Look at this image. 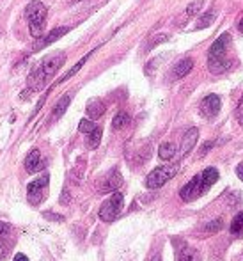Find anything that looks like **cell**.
Here are the masks:
<instances>
[{
  "instance_id": "32",
  "label": "cell",
  "mask_w": 243,
  "mask_h": 261,
  "mask_svg": "<svg viewBox=\"0 0 243 261\" xmlns=\"http://www.w3.org/2000/svg\"><path fill=\"white\" fill-rule=\"evenodd\" d=\"M44 217H50V219H54V221H64V217H61V215H52V213H44Z\"/></svg>"
},
{
  "instance_id": "16",
  "label": "cell",
  "mask_w": 243,
  "mask_h": 261,
  "mask_svg": "<svg viewBox=\"0 0 243 261\" xmlns=\"http://www.w3.org/2000/svg\"><path fill=\"white\" fill-rule=\"evenodd\" d=\"M201 180H202V185H204V190L208 192V188L211 187V185H215L217 183V180H219V171L215 167H208L204 169L202 173H201Z\"/></svg>"
},
{
  "instance_id": "25",
  "label": "cell",
  "mask_w": 243,
  "mask_h": 261,
  "mask_svg": "<svg viewBox=\"0 0 243 261\" xmlns=\"http://www.w3.org/2000/svg\"><path fill=\"white\" fill-rule=\"evenodd\" d=\"M202 5H204V2H202V0H195V2H190L188 7L185 9V16H186V18L197 16L201 13V9H202Z\"/></svg>"
},
{
  "instance_id": "20",
  "label": "cell",
  "mask_w": 243,
  "mask_h": 261,
  "mask_svg": "<svg viewBox=\"0 0 243 261\" xmlns=\"http://www.w3.org/2000/svg\"><path fill=\"white\" fill-rule=\"evenodd\" d=\"M93 54H94V52H89V54L85 55V57H82V59L78 60L77 64H75L73 68L69 69V71H68V73H66V75H64L62 79L59 80V84H61V82H66V80H68V79H71V77H75V75H77L78 71H80V68H82V66L85 64V62H87V59H89V57H91V55H93Z\"/></svg>"
},
{
  "instance_id": "35",
  "label": "cell",
  "mask_w": 243,
  "mask_h": 261,
  "mask_svg": "<svg viewBox=\"0 0 243 261\" xmlns=\"http://www.w3.org/2000/svg\"><path fill=\"white\" fill-rule=\"evenodd\" d=\"M153 261H162V260H160V256H156V258H155V260H153Z\"/></svg>"
},
{
  "instance_id": "17",
  "label": "cell",
  "mask_w": 243,
  "mask_h": 261,
  "mask_svg": "<svg viewBox=\"0 0 243 261\" xmlns=\"http://www.w3.org/2000/svg\"><path fill=\"white\" fill-rule=\"evenodd\" d=\"M69 103H71V96L69 94H64L62 98L59 100L57 105H55V109H54V119H59L61 116H64V112L68 110Z\"/></svg>"
},
{
  "instance_id": "23",
  "label": "cell",
  "mask_w": 243,
  "mask_h": 261,
  "mask_svg": "<svg viewBox=\"0 0 243 261\" xmlns=\"http://www.w3.org/2000/svg\"><path fill=\"white\" fill-rule=\"evenodd\" d=\"M231 235H234V237H242L243 235V212H240L231 222Z\"/></svg>"
},
{
  "instance_id": "33",
  "label": "cell",
  "mask_w": 243,
  "mask_h": 261,
  "mask_svg": "<svg viewBox=\"0 0 243 261\" xmlns=\"http://www.w3.org/2000/svg\"><path fill=\"white\" fill-rule=\"evenodd\" d=\"M236 174L240 176V180H243V165H238V167H236Z\"/></svg>"
},
{
  "instance_id": "34",
  "label": "cell",
  "mask_w": 243,
  "mask_h": 261,
  "mask_svg": "<svg viewBox=\"0 0 243 261\" xmlns=\"http://www.w3.org/2000/svg\"><path fill=\"white\" fill-rule=\"evenodd\" d=\"M238 29H240V30H242V32H243V20H240V23H238Z\"/></svg>"
},
{
  "instance_id": "14",
  "label": "cell",
  "mask_w": 243,
  "mask_h": 261,
  "mask_svg": "<svg viewBox=\"0 0 243 261\" xmlns=\"http://www.w3.org/2000/svg\"><path fill=\"white\" fill-rule=\"evenodd\" d=\"M208 68L211 73L220 75L225 73L229 68H231V60H227L225 57H219V59H209L208 60Z\"/></svg>"
},
{
  "instance_id": "13",
  "label": "cell",
  "mask_w": 243,
  "mask_h": 261,
  "mask_svg": "<svg viewBox=\"0 0 243 261\" xmlns=\"http://www.w3.org/2000/svg\"><path fill=\"white\" fill-rule=\"evenodd\" d=\"M122 185V178L119 174V171H112V173L108 174V178L105 180V185L101 187L103 192H116L117 187H121Z\"/></svg>"
},
{
  "instance_id": "3",
  "label": "cell",
  "mask_w": 243,
  "mask_h": 261,
  "mask_svg": "<svg viewBox=\"0 0 243 261\" xmlns=\"http://www.w3.org/2000/svg\"><path fill=\"white\" fill-rule=\"evenodd\" d=\"M176 173H178V165H160V167H156L155 171H151L149 174H147L146 178V187L147 188H160L163 187L169 180H172V178L176 176Z\"/></svg>"
},
{
  "instance_id": "22",
  "label": "cell",
  "mask_w": 243,
  "mask_h": 261,
  "mask_svg": "<svg viewBox=\"0 0 243 261\" xmlns=\"http://www.w3.org/2000/svg\"><path fill=\"white\" fill-rule=\"evenodd\" d=\"M178 261H201V256L195 249L186 247V249H181L180 251V254H178Z\"/></svg>"
},
{
  "instance_id": "11",
  "label": "cell",
  "mask_w": 243,
  "mask_h": 261,
  "mask_svg": "<svg viewBox=\"0 0 243 261\" xmlns=\"http://www.w3.org/2000/svg\"><path fill=\"white\" fill-rule=\"evenodd\" d=\"M44 165H43V160H41V155H39L38 149H32V151L27 155V158H25V171L27 173H38V171H41Z\"/></svg>"
},
{
  "instance_id": "9",
  "label": "cell",
  "mask_w": 243,
  "mask_h": 261,
  "mask_svg": "<svg viewBox=\"0 0 243 261\" xmlns=\"http://www.w3.org/2000/svg\"><path fill=\"white\" fill-rule=\"evenodd\" d=\"M69 32V27H57V29L50 30L48 36H44V38H41V40L38 41V44L34 46V50H41L44 48V46H48V44L55 43L57 40H61L62 36H66Z\"/></svg>"
},
{
  "instance_id": "5",
  "label": "cell",
  "mask_w": 243,
  "mask_h": 261,
  "mask_svg": "<svg viewBox=\"0 0 243 261\" xmlns=\"http://www.w3.org/2000/svg\"><path fill=\"white\" fill-rule=\"evenodd\" d=\"M46 188H48V174L38 178L32 183L27 185V194H29V202L30 204H39L43 201L44 194H46Z\"/></svg>"
},
{
  "instance_id": "28",
  "label": "cell",
  "mask_w": 243,
  "mask_h": 261,
  "mask_svg": "<svg viewBox=\"0 0 243 261\" xmlns=\"http://www.w3.org/2000/svg\"><path fill=\"white\" fill-rule=\"evenodd\" d=\"M169 40V36L167 34H156L153 40L149 41V44H147V50H151V48H155L156 44H160V43H163V41H167Z\"/></svg>"
},
{
  "instance_id": "29",
  "label": "cell",
  "mask_w": 243,
  "mask_h": 261,
  "mask_svg": "<svg viewBox=\"0 0 243 261\" xmlns=\"http://www.w3.org/2000/svg\"><path fill=\"white\" fill-rule=\"evenodd\" d=\"M213 146H215V142H211V141H208V142H206L204 146H202V148H201V157H204L206 153H208L209 149L213 148Z\"/></svg>"
},
{
  "instance_id": "1",
  "label": "cell",
  "mask_w": 243,
  "mask_h": 261,
  "mask_svg": "<svg viewBox=\"0 0 243 261\" xmlns=\"http://www.w3.org/2000/svg\"><path fill=\"white\" fill-rule=\"evenodd\" d=\"M64 60H66V54L64 52H54V54L46 55L41 60V64L29 77V84L34 85V89H41L44 85V82H48L57 73L59 68L64 64Z\"/></svg>"
},
{
  "instance_id": "15",
  "label": "cell",
  "mask_w": 243,
  "mask_h": 261,
  "mask_svg": "<svg viewBox=\"0 0 243 261\" xmlns=\"http://www.w3.org/2000/svg\"><path fill=\"white\" fill-rule=\"evenodd\" d=\"M87 116L89 119H98V118H101L103 112H105V105H103L101 100H89V103H87Z\"/></svg>"
},
{
  "instance_id": "7",
  "label": "cell",
  "mask_w": 243,
  "mask_h": 261,
  "mask_svg": "<svg viewBox=\"0 0 243 261\" xmlns=\"http://www.w3.org/2000/svg\"><path fill=\"white\" fill-rule=\"evenodd\" d=\"M220 107H222V103H220L219 96H217V94H208V96L202 98V101H201L199 110H201V114H202V118L213 119V118H217V114L220 112Z\"/></svg>"
},
{
  "instance_id": "18",
  "label": "cell",
  "mask_w": 243,
  "mask_h": 261,
  "mask_svg": "<svg viewBox=\"0 0 243 261\" xmlns=\"http://www.w3.org/2000/svg\"><path fill=\"white\" fill-rule=\"evenodd\" d=\"M158 157L162 160H170V158L176 157V146L172 142H163L158 149Z\"/></svg>"
},
{
  "instance_id": "4",
  "label": "cell",
  "mask_w": 243,
  "mask_h": 261,
  "mask_svg": "<svg viewBox=\"0 0 243 261\" xmlns=\"http://www.w3.org/2000/svg\"><path fill=\"white\" fill-rule=\"evenodd\" d=\"M122 204H124L122 194L114 192L107 201L103 202L101 208H100V219H101L103 222H114L119 217V213H121V210H122Z\"/></svg>"
},
{
  "instance_id": "2",
  "label": "cell",
  "mask_w": 243,
  "mask_h": 261,
  "mask_svg": "<svg viewBox=\"0 0 243 261\" xmlns=\"http://www.w3.org/2000/svg\"><path fill=\"white\" fill-rule=\"evenodd\" d=\"M25 18L29 21V32L32 38L39 40L44 34V25H46V5L39 0H32L25 7Z\"/></svg>"
},
{
  "instance_id": "31",
  "label": "cell",
  "mask_w": 243,
  "mask_h": 261,
  "mask_svg": "<svg viewBox=\"0 0 243 261\" xmlns=\"http://www.w3.org/2000/svg\"><path fill=\"white\" fill-rule=\"evenodd\" d=\"M15 261H29V258L25 256V254H21V252H18L15 256Z\"/></svg>"
},
{
  "instance_id": "27",
  "label": "cell",
  "mask_w": 243,
  "mask_h": 261,
  "mask_svg": "<svg viewBox=\"0 0 243 261\" xmlns=\"http://www.w3.org/2000/svg\"><path fill=\"white\" fill-rule=\"evenodd\" d=\"M94 128H96V124L93 123V119H82L80 124H78V130L82 133H91Z\"/></svg>"
},
{
  "instance_id": "30",
  "label": "cell",
  "mask_w": 243,
  "mask_h": 261,
  "mask_svg": "<svg viewBox=\"0 0 243 261\" xmlns=\"http://www.w3.org/2000/svg\"><path fill=\"white\" fill-rule=\"evenodd\" d=\"M236 118H238L240 124H243V98H242V101H240V105H238V110H236Z\"/></svg>"
},
{
  "instance_id": "24",
  "label": "cell",
  "mask_w": 243,
  "mask_h": 261,
  "mask_svg": "<svg viewBox=\"0 0 243 261\" xmlns=\"http://www.w3.org/2000/svg\"><path fill=\"white\" fill-rule=\"evenodd\" d=\"M128 123H130V116H128L126 112H119L116 118L112 119V128L114 130H121V128H124Z\"/></svg>"
},
{
  "instance_id": "8",
  "label": "cell",
  "mask_w": 243,
  "mask_h": 261,
  "mask_svg": "<svg viewBox=\"0 0 243 261\" xmlns=\"http://www.w3.org/2000/svg\"><path fill=\"white\" fill-rule=\"evenodd\" d=\"M231 43V34L229 32H224V34H220L215 43L211 44V48L208 52V57L209 59H219V57H225V52H227V46Z\"/></svg>"
},
{
  "instance_id": "12",
  "label": "cell",
  "mask_w": 243,
  "mask_h": 261,
  "mask_svg": "<svg viewBox=\"0 0 243 261\" xmlns=\"http://www.w3.org/2000/svg\"><path fill=\"white\" fill-rule=\"evenodd\" d=\"M192 68H194V60L192 59L180 60V62L172 68V80H180V79H183V77H186V75L192 71Z\"/></svg>"
},
{
  "instance_id": "26",
  "label": "cell",
  "mask_w": 243,
  "mask_h": 261,
  "mask_svg": "<svg viewBox=\"0 0 243 261\" xmlns=\"http://www.w3.org/2000/svg\"><path fill=\"white\" fill-rule=\"evenodd\" d=\"M222 227H224V221H222V219H217V221L208 222L204 229H206L208 233H219L220 229H222Z\"/></svg>"
},
{
  "instance_id": "10",
  "label": "cell",
  "mask_w": 243,
  "mask_h": 261,
  "mask_svg": "<svg viewBox=\"0 0 243 261\" xmlns=\"http://www.w3.org/2000/svg\"><path fill=\"white\" fill-rule=\"evenodd\" d=\"M197 139H199V130L197 128L186 130L185 135H183V141H181V155H183V157L188 155V153L194 149V146L197 144Z\"/></svg>"
},
{
  "instance_id": "21",
  "label": "cell",
  "mask_w": 243,
  "mask_h": 261,
  "mask_svg": "<svg viewBox=\"0 0 243 261\" xmlns=\"http://www.w3.org/2000/svg\"><path fill=\"white\" fill-rule=\"evenodd\" d=\"M101 128L100 126H96V128L93 130L91 133H87V148L89 149H96L98 146H100V142H101Z\"/></svg>"
},
{
  "instance_id": "6",
  "label": "cell",
  "mask_w": 243,
  "mask_h": 261,
  "mask_svg": "<svg viewBox=\"0 0 243 261\" xmlns=\"http://www.w3.org/2000/svg\"><path fill=\"white\" fill-rule=\"evenodd\" d=\"M202 194H206L204 185H202L201 174H197V176H194L188 183H186L185 187L181 188L180 196H181V199H183V201L190 202V201H194V199H197L199 196H202Z\"/></svg>"
},
{
  "instance_id": "19",
  "label": "cell",
  "mask_w": 243,
  "mask_h": 261,
  "mask_svg": "<svg viewBox=\"0 0 243 261\" xmlns=\"http://www.w3.org/2000/svg\"><path fill=\"white\" fill-rule=\"evenodd\" d=\"M213 21H215V13L213 11H208V13H204V15H201L199 18H197V21H195V30L206 29V27H209Z\"/></svg>"
}]
</instances>
